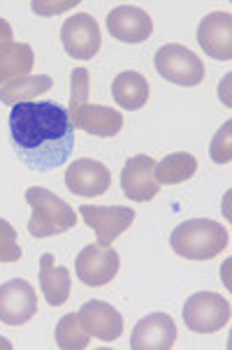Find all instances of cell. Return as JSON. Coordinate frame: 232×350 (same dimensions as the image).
Wrapping results in <instances>:
<instances>
[{"label":"cell","instance_id":"obj_1","mask_svg":"<svg viewBox=\"0 0 232 350\" xmlns=\"http://www.w3.org/2000/svg\"><path fill=\"white\" fill-rule=\"evenodd\" d=\"M10 137L16 156L28 170L51 172L75 151V123L70 111L51 100H28L12 107Z\"/></svg>","mask_w":232,"mask_h":350},{"label":"cell","instance_id":"obj_2","mask_svg":"<svg viewBox=\"0 0 232 350\" xmlns=\"http://www.w3.org/2000/svg\"><path fill=\"white\" fill-rule=\"evenodd\" d=\"M230 234L221 223L209 218H190L177 225L170 237L172 251L186 260H211L228 248Z\"/></svg>","mask_w":232,"mask_h":350},{"label":"cell","instance_id":"obj_3","mask_svg":"<svg viewBox=\"0 0 232 350\" xmlns=\"http://www.w3.org/2000/svg\"><path fill=\"white\" fill-rule=\"evenodd\" d=\"M26 202L31 204L33 216L28 221V232L35 239H47V237L63 234L75 228L77 213L73 206L58 195H53L47 188L33 186L26 191Z\"/></svg>","mask_w":232,"mask_h":350},{"label":"cell","instance_id":"obj_4","mask_svg":"<svg viewBox=\"0 0 232 350\" xmlns=\"http://www.w3.org/2000/svg\"><path fill=\"white\" fill-rule=\"evenodd\" d=\"M156 70L163 79L177 86H198L205 79V65L198 53L183 44H165L156 51Z\"/></svg>","mask_w":232,"mask_h":350},{"label":"cell","instance_id":"obj_5","mask_svg":"<svg viewBox=\"0 0 232 350\" xmlns=\"http://www.w3.org/2000/svg\"><path fill=\"white\" fill-rule=\"evenodd\" d=\"M183 323L198 334L221 332L230 323V301L216 293H195L183 306Z\"/></svg>","mask_w":232,"mask_h":350},{"label":"cell","instance_id":"obj_6","mask_svg":"<svg viewBox=\"0 0 232 350\" xmlns=\"http://www.w3.org/2000/svg\"><path fill=\"white\" fill-rule=\"evenodd\" d=\"M118 265H121V260H118V253L114 248L91 244L77 255L75 269H77V278L84 286L103 288L107 283L114 281V276L118 274Z\"/></svg>","mask_w":232,"mask_h":350},{"label":"cell","instance_id":"obj_7","mask_svg":"<svg viewBox=\"0 0 232 350\" xmlns=\"http://www.w3.org/2000/svg\"><path fill=\"white\" fill-rule=\"evenodd\" d=\"M79 213L88 228L98 234V244L109 248L130 225L135 223V211L130 206H79Z\"/></svg>","mask_w":232,"mask_h":350},{"label":"cell","instance_id":"obj_8","mask_svg":"<svg viewBox=\"0 0 232 350\" xmlns=\"http://www.w3.org/2000/svg\"><path fill=\"white\" fill-rule=\"evenodd\" d=\"M38 313L35 288L23 278H14L0 286V323L10 327L26 325Z\"/></svg>","mask_w":232,"mask_h":350},{"label":"cell","instance_id":"obj_9","mask_svg":"<svg viewBox=\"0 0 232 350\" xmlns=\"http://www.w3.org/2000/svg\"><path fill=\"white\" fill-rule=\"evenodd\" d=\"M61 42L68 56L77 61H91L100 51V28L91 14L79 12L70 16L61 28Z\"/></svg>","mask_w":232,"mask_h":350},{"label":"cell","instance_id":"obj_10","mask_svg":"<svg viewBox=\"0 0 232 350\" xmlns=\"http://www.w3.org/2000/svg\"><path fill=\"white\" fill-rule=\"evenodd\" d=\"M65 186L79 198H98L105 195L112 186V174L100 160L81 158L75 160L65 172Z\"/></svg>","mask_w":232,"mask_h":350},{"label":"cell","instance_id":"obj_11","mask_svg":"<svg viewBox=\"0 0 232 350\" xmlns=\"http://www.w3.org/2000/svg\"><path fill=\"white\" fill-rule=\"evenodd\" d=\"M107 31L118 42L140 44L151 38L153 21L144 10L135 8V5H121L107 14Z\"/></svg>","mask_w":232,"mask_h":350},{"label":"cell","instance_id":"obj_12","mask_svg":"<svg viewBox=\"0 0 232 350\" xmlns=\"http://www.w3.org/2000/svg\"><path fill=\"white\" fill-rule=\"evenodd\" d=\"M121 191L128 200L135 202H149L156 198L160 183L156 181V163H153V158L140 153V156L128 160L121 172Z\"/></svg>","mask_w":232,"mask_h":350},{"label":"cell","instance_id":"obj_13","mask_svg":"<svg viewBox=\"0 0 232 350\" xmlns=\"http://www.w3.org/2000/svg\"><path fill=\"white\" fill-rule=\"evenodd\" d=\"M177 341V325L168 313H151L135 325L130 336L133 350H170Z\"/></svg>","mask_w":232,"mask_h":350},{"label":"cell","instance_id":"obj_14","mask_svg":"<svg viewBox=\"0 0 232 350\" xmlns=\"http://www.w3.org/2000/svg\"><path fill=\"white\" fill-rule=\"evenodd\" d=\"M198 42L207 56L216 61L232 58V16L230 12H211L200 21Z\"/></svg>","mask_w":232,"mask_h":350},{"label":"cell","instance_id":"obj_15","mask_svg":"<svg viewBox=\"0 0 232 350\" xmlns=\"http://www.w3.org/2000/svg\"><path fill=\"white\" fill-rule=\"evenodd\" d=\"M77 316L81 327L100 341H116L123 334V316L107 301H86Z\"/></svg>","mask_w":232,"mask_h":350},{"label":"cell","instance_id":"obj_16","mask_svg":"<svg viewBox=\"0 0 232 350\" xmlns=\"http://www.w3.org/2000/svg\"><path fill=\"white\" fill-rule=\"evenodd\" d=\"M70 121L75 123V128L84 130L88 135H95V137H114L123 128V116L118 109L88 103L73 111Z\"/></svg>","mask_w":232,"mask_h":350},{"label":"cell","instance_id":"obj_17","mask_svg":"<svg viewBox=\"0 0 232 350\" xmlns=\"http://www.w3.org/2000/svg\"><path fill=\"white\" fill-rule=\"evenodd\" d=\"M40 288L49 306H63L70 297V271L53 265L49 253H44L40 260Z\"/></svg>","mask_w":232,"mask_h":350},{"label":"cell","instance_id":"obj_18","mask_svg":"<svg viewBox=\"0 0 232 350\" xmlns=\"http://www.w3.org/2000/svg\"><path fill=\"white\" fill-rule=\"evenodd\" d=\"M112 96H114L118 107L128 111H138L149 103V81L135 70H126L112 84Z\"/></svg>","mask_w":232,"mask_h":350},{"label":"cell","instance_id":"obj_19","mask_svg":"<svg viewBox=\"0 0 232 350\" xmlns=\"http://www.w3.org/2000/svg\"><path fill=\"white\" fill-rule=\"evenodd\" d=\"M35 53L28 44L10 42L0 46V84H10L21 77H28L33 70Z\"/></svg>","mask_w":232,"mask_h":350},{"label":"cell","instance_id":"obj_20","mask_svg":"<svg viewBox=\"0 0 232 350\" xmlns=\"http://www.w3.org/2000/svg\"><path fill=\"white\" fill-rule=\"evenodd\" d=\"M51 84H53V79L47 75L21 77V79L0 86V103L14 107L19 103H28V100H38L40 96H44V93L49 91Z\"/></svg>","mask_w":232,"mask_h":350},{"label":"cell","instance_id":"obj_21","mask_svg":"<svg viewBox=\"0 0 232 350\" xmlns=\"http://www.w3.org/2000/svg\"><path fill=\"white\" fill-rule=\"evenodd\" d=\"M198 172V160L190 153H170L156 165L158 183H183Z\"/></svg>","mask_w":232,"mask_h":350},{"label":"cell","instance_id":"obj_22","mask_svg":"<svg viewBox=\"0 0 232 350\" xmlns=\"http://www.w3.org/2000/svg\"><path fill=\"white\" fill-rule=\"evenodd\" d=\"M88 339H91V334L81 327L79 316L68 313V316H63L58 320V325H56V346L58 348L84 350V348H88Z\"/></svg>","mask_w":232,"mask_h":350},{"label":"cell","instance_id":"obj_23","mask_svg":"<svg viewBox=\"0 0 232 350\" xmlns=\"http://www.w3.org/2000/svg\"><path fill=\"white\" fill-rule=\"evenodd\" d=\"M88 103V70L75 68L70 75V114Z\"/></svg>","mask_w":232,"mask_h":350},{"label":"cell","instance_id":"obj_24","mask_svg":"<svg viewBox=\"0 0 232 350\" xmlns=\"http://www.w3.org/2000/svg\"><path fill=\"white\" fill-rule=\"evenodd\" d=\"M21 258V248L16 241V230L0 218V262H16Z\"/></svg>","mask_w":232,"mask_h":350},{"label":"cell","instance_id":"obj_25","mask_svg":"<svg viewBox=\"0 0 232 350\" xmlns=\"http://www.w3.org/2000/svg\"><path fill=\"white\" fill-rule=\"evenodd\" d=\"M230 130H232V123L225 121L223 128L218 130L216 137H214V142H211L209 153H211L214 163H218V165L230 163Z\"/></svg>","mask_w":232,"mask_h":350},{"label":"cell","instance_id":"obj_26","mask_svg":"<svg viewBox=\"0 0 232 350\" xmlns=\"http://www.w3.org/2000/svg\"><path fill=\"white\" fill-rule=\"evenodd\" d=\"M75 3H63V5H44V3H33V10L35 14H58V12H63L65 8H75Z\"/></svg>","mask_w":232,"mask_h":350},{"label":"cell","instance_id":"obj_27","mask_svg":"<svg viewBox=\"0 0 232 350\" xmlns=\"http://www.w3.org/2000/svg\"><path fill=\"white\" fill-rule=\"evenodd\" d=\"M12 38H14V31H12V26L5 19H0V46L10 44Z\"/></svg>","mask_w":232,"mask_h":350},{"label":"cell","instance_id":"obj_28","mask_svg":"<svg viewBox=\"0 0 232 350\" xmlns=\"http://www.w3.org/2000/svg\"><path fill=\"white\" fill-rule=\"evenodd\" d=\"M0 348H12V346H10V343L5 341V339H0Z\"/></svg>","mask_w":232,"mask_h":350}]
</instances>
